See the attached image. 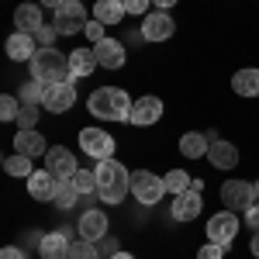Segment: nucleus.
I'll use <instances>...</instances> for the list:
<instances>
[{
  "instance_id": "1",
  "label": "nucleus",
  "mask_w": 259,
  "mask_h": 259,
  "mask_svg": "<svg viewBox=\"0 0 259 259\" xmlns=\"http://www.w3.org/2000/svg\"><path fill=\"white\" fill-rule=\"evenodd\" d=\"M97 197L104 204H121L132 190V173L118 159H100L97 162Z\"/></svg>"
},
{
  "instance_id": "2",
  "label": "nucleus",
  "mask_w": 259,
  "mask_h": 259,
  "mask_svg": "<svg viewBox=\"0 0 259 259\" xmlns=\"http://www.w3.org/2000/svg\"><path fill=\"white\" fill-rule=\"evenodd\" d=\"M132 104L135 100L128 97L121 87H100L90 94V114L94 118H104V121H128L132 118Z\"/></svg>"
},
{
  "instance_id": "3",
  "label": "nucleus",
  "mask_w": 259,
  "mask_h": 259,
  "mask_svg": "<svg viewBox=\"0 0 259 259\" xmlns=\"http://www.w3.org/2000/svg\"><path fill=\"white\" fill-rule=\"evenodd\" d=\"M28 66H31V80H41V83L69 80V56H62L59 49H38V56Z\"/></svg>"
},
{
  "instance_id": "4",
  "label": "nucleus",
  "mask_w": 259,
  "mask_h": 259,
  "mask_svg": "<svg viewBox=\"0 0 259 259\" xmlns=\"http://www.w3.org/2000/svg\"><path fill=\"white\" fill-rule=\"evenodd\" d=\"M162 194H166V183H162L156 173H149V169H135V173H132V197L139 200L142 207L159 204Z\"/></svg>"
},
{
  "instance_id": "5",
  "label": "nucleus",
  "mask_w": 259,
  "mask_h": 259,
  "mask_svg": "<svg viewBox=\"0 0 259 259\" xmlns=\"http://www.w3.org/2000/svg\"><path fill=\"white\" fill-rule=\"evenodd\" d=\"M52 24L59 28V35H80V31H87L90 18H87L83 0H66L59 11H56V21Z\"/></svg>"
},
{
  "instance_id": "6",
  "label": "nucleus",
  "mask_w": 259,
  "mask_h": 259,
  "mask_svg": "<svg viewBox=\"0 0 259 259\" xmlns=\"http://www.w3.org/2000/svg\"><path fill=\"white\" fill-rule=\"evenodd\" d=\"M73 104H76V87H73V80L45 83V97H41V107H45L49 114H66Z\"/></svg>"
},
{
  "instance_id": "7",
  "label": "nucleus",
  "mask_w": 259,
  "mask_h": 259,
  "mask_svg": "<svg viewBox=\"0 0 259 259\" xmlns=\"http://www.w3.org/2000/svg\"><path fill=\"white\" fill-rule=\"evenodd\" d=\"M221 204H225V211H249V207L256 204L252 183H245V180H228V183H221Z\"/></svg>"
},
{
  "instance_id": "8",
  "label": "nucleus",
  "mask_w": 259,
  "mask_h": 259,
  "mask_svg": "<svg viewBox=\"0 0 259 259\" xmlns=\"http://www.w3.org/2000/svg\"><path fill=\"white\" fill-rule=\"evenodd\" d=\"M173 31H177V21L169 18V11H149L145 21H142V38L145 41H166L173 38Z\"/></svg>"
},
{
  "instance_id": "9",
  "label": "nucleus",
  "mask_w": 259,
  "mask_h": 259,
  "mask_svg": "<svg viewBox=\"0 0 259 259\" xmlns=\"http://www.w3.org/2000/svg\"><path fill=\"white\" fill-rule=\"evenodd\" d=\"M239 235V214L235 211H221V214H211L207 218V239L218 242V245H232V239Z\"/></svg>"
},
{
  "instance_id": "10",
  "label": "nucleus",
  "mask_w": 259,
  "mask_h": 259,
  "mask_svg": "<svg viewBox=\"0 0 259 259\" xmlns=\"http://www.w3.org/2000/svg\"><path fill=\"white\" fill-rule=\"evenodd\" d=\"M80 149L97 162L111 159V156H114V139H111L107 132H100V128H83L80 132Z\"/></svg>"
},
{
  "instance_id": "11",
  "label": "nucleus",
  "mask_w": 259,
  "mask_h": 259,
  "mask_svg": "<svg viewBox=\"0 0 259 259\" xmlns=\"http://www.w3.org/2000/svg\"><path fill=\"white\" fill-rule=\"evenodd\" d=\"M45 169L56 180H73L80 166H76V156H73L66 145H52V149L45 152Z\"/></svg>"
},
{
  "instance_id": "12",
  "label": "nucleus",
  "mask_w": 259,
  "mask_h": 259,
  "mask_svg": "<svg viewBox=\"0 0 259 259\" xmlns=\"http://www.w3.org/2000/svg\"><path fill=\"white\" fill-rule=\"evenodd\" d=\"M59 187H62V180H56L49 169H35L28 177V194H31V200H41V204H56Z\"/></svg>"
},
{
  "instance_id": "13",
  "label": "nucleus",
  "mask_w": 259,
  "mask_h": 259,
  "mask_svg": "<svg viewBox=\"0 0 259 259\" xmlns=\"http://www.w3.org/2000/svg\"><path fill=\"white\" fill-rule=\"evenodd\" d=\"M162 118V100L152 97V94H145V97H139L135 104H132V124H139V128H149V124H156V121Z\"/></svg>"
},
{
  "instance_id": "14",
  "label": "nucleus",
  "mask_w": 259,
  "mask_h": 259,
  "mask_svg": "<svg viewBox=\"0 0 259 259\" xmlns=\"http://www.w3.org/2000/svg\"><path fill=\"white\" fill-rule=\"evenodd\" d=\"M76 232H80V239H87V242H100L104 235H107V214H104V211H97V207L83 211Z\"/></svg>"
},
{
  "instance_id": "15",
  "label": "nucleus",
  "mask_w": 259,
  "mask_h": 259,
  "mask_svg": "<svg viewBox=\"0 0 259 259\" xmlns=\"http://www.w3.org/2000/svg\"><path fill=\"white\" fill-rule=\"evenodd\" d=\"M200 211H204V197H200V190H194V187L173 197V218L177 221H194Z\"/></svg>"
},
{
  "instance_id": "16",
  "label": "nucleus",
  "mask_w": 259,
  "mask_h": 259,
  "mask_svg": "<svg viewBox=\"0 0 259 259\" xmlns=\"http://www.w3.org/2000/svg\"><path fill=\"white\" fill-rule=\"evenodd\" d=\"M35 56H38V41H35V35L14 31V35L7 38V59H14V62H31Z\"/></svg>"
},
{
  "instance_id": "17",
  "label": "nucleus",
  "mask_w": 259,
  "mask_h": 259,
  "mask_svg": "<svg viewBox=\"0 0 259 259\" xmlns=\"http://www.w3.org/2000/svg\"><path fill=\"white\" fill-rule=\"evenodd\" d=\"M97 66L100 62H97V52H94V49H73V52H69V80L76 83V80H83V76H90Z\"/></svg>"
},
{
  "instance_id": "18",
  "label": "nucleus",
  "mask_w": 259,
  "mask_h": 259,
  "mask_svg": "<svg viewBox=\"0 0 259 259\" xmlns=\"http://www.w3.org/2000/svg\"><path fill=\"white\" fill-rule=\"evenodd\" d=\"M69 249H73L69 232H49V235L38 242L41 259H69Z\"/></svg>"
},
{
  "instance_id": "19",
  "label": "nucleus",
  "mask_w": 259,
  "mask_h": 259,
  "mask_svg": "<svg viewBox=\"0 0 259 259\" xmlns=\"http://www.w3.org/2000/svg\"><path fill=\"white\" fill-rule=\"evenodd\" d=\"M94 52H97V62L104 69H121L124 66V41L118 38H104L100 45H94Z\"/></svg>"
},
{
  "instance_id": "20",
  "label": "nucleus",
  "mask_w": 259,
  "mask_h": 259,
  "mask_svg": "<svg viewBox=\"0 0 259 259\" xmlns=\"http://www.w3.org/2000/svg\"><path fill=\"white\" fill-rule=\"evenodd\" d=\"M14 24H18V31L24 35H35L41 24V4H18V11H14Z\"/></svg>"
},
{
  "instance_id": "21",
  "label": "nucleus",
  "mask_w": 259,
  "mask_h": 259,
  "mask_svg": "<svg viewBox=\"0 0 259 259\" xmlns=\"http://www.w3.org/2000/svg\"><path fill=\"white\" fill-rule=\"evenodd\" d=\"M14 149H18L21 156H31V159H38V156H45V152H49L45 139H41L35 128H28V132H18V135H14Z\"/></svg>"
},
{
  "instance_id": "22",
  "label": "nucleus",
  "mask_w": 259,
  "mask_h": 259,
  "mask_svg": "<svg viewBox=\"0 0 259 259\" xmlns=\"http://www.w3.org/2000/svg\"><path fill=\"white\" fill-rule=\"evenodd\" d=\"M207 159L214 162L218 169H232V166L239 162V149H235L232 142H221V139H214V142H211V149H207Z\"/></svg>"
},
{
  "instance_id": "23",
  "label": "nucleus",
  "mask_w": 259,
  "mask_h": 259,
  "mask_svg": "<svg viewBox=\"0 0 259 259\" xmlns=\"http://www.w3.org/2000/svg\"><path fill=\"white\" fill-rule=\"evenodd\" d=\"M207 149H211V135L187 132V135L180 139V152H183V159H200V156H207Z\"/></svg>"
},
{
  "instance_id": "24",
  "label": "nucleus",
  "mask_w": 259,
  "mask_h": 259,
  "mask_svg": "<svg viewBox=\"0 0 259 259\" xmlns=\"http://www.w3.org/2000/svg\"><path fill=\"white\" fill-rule=\"evenodd\" d=\"M232 90L239 97H259V69H239L232 76Z\"/></svg>"
},
{
  "instance_id": "25",
  "label": "nucleus",
  "mask_w": 259,
  "mask_h": 259,
  "mask_svg": "<svg viewBox=\"0 0 259 259\" xmlns=\"http://www.w3.org/2000/svg\"><path fill=\"white\" fill-rule=\"evenodd\" d=\"M124 0H97V7H94V18L104 21V24H118L124 21Z\"/></svg>"
},
{
  "instance_id": "26",
  "label": "nucleus",
  "mask_w": 259,
  "mask_h": 259,
  "mask_svg": "<svg viewBox=\"0 0 259 259\" xmlns=\"http://www.w3.org/2000/svg\"><path fill=\"white\" fill-rule=\"evenodd\" d=\"M4 173H7V177H31V173H35V169H31V156H21V152H14V156H7V159H4Z\"/></svg>"
},
{
  "instance_id": "27",
  "label": "nucleus",
  "mask_w": 259,
  "mask_h": 259,
  "mask_svg": "<svg viewBox=\"0 0 259 259\" xmlns=\"http://www.w3.org/2000/svg\"><path fill=\"white\" fill-rule=\"evenodd\" d=\"M162 183H166V194H173V197H177V194H183V190H190V183H194V180H187L183 169H169V173L162 177Z\"/></svg>"
},
{
  "instance_id": "28",
  "label": "nucleus",
  "mask_w": 259,
  "mask_h": 259,
  "mask_svg": "<svg viewBox=\"0 0 259 259\" xmlns=\"http://www.w3.org/2000/svg\"><path fill=\"white\" fill-rule=\"evenodd\" d=\"M73 187H76V194L87 197V194H97V173H90V169H76V177L69 180Z\"/></svg>"
},
{
  "instance_id": "29",
  "label": "nucleus",
  "mask_w": 259,
  "mask_h": 259,
  "mask_svg": "<svg viewBox=\"0 0 259 259\" xmlns=\"http://www.w3.org/2000/svg\"><path fill=\"white\" fill-rule=\"evenodd\" d=\"M38 114H41V104H21V114H18V132H28V128H35Z\"/></svg>"
},
{
  "instance_id": "30",
  "label": "nucleus",
  "mask_w": 259,
  "mask_h": 259,
  "mask_svg": "<svg viewBox=\"0 0 259 259\" xmlns=\"http://www.w3.org/2000/svg\"><path fill=\"white\" fill-rule=\"evenodd\" d=\"M18 114H21V97L4 94L0 97V121H18Z\"/></svg>"
},
{
  "instance_id": "31",
  "label": "nucleus",
  "mask_w": 259,
  "mask_h": 259,
  "mask_svg": "<svg viewBox=\"0 0 259 259\" xmlns=\"http://www.w3.org/2000/svg\"><path fill=\"white\" fill-rule=\"evenodd\" d=\"M41 97H45V83L41 80H28L21 87V104H41Z\"/></svg>"
},
{
  "instance_id": "32",
  "label": "nucleus",
  "mask_w": 259,
  "mask_h": 259,
  "mask_svg": "<svg viewBox=\"0 0 259 259\" xmlns=\"http://www.w3.org/2000/svg\"><path fill=\"white\" fill-rule=\"evenodd\" d=\"M69 259H100V249H97V242H73V249H69Z\"/></svg>"
},
{
  "instance_id": "33",
  "label": "nucleus",
  "mask_w": 259,
  "mask_h": 259,
  "mask_svg": "<svg viewBox=\"0 0 259 259\" xmlns=\"http://www.w3.org/2000/svg\"><path fill=\"white\" fill-rule=\"evenodd\" d=\"M56 38H59V28H56V24H49V21H45L38 31H35V41H38V49H52V45H56Z\"/></svg>"
},
{
  "instance_id": "34",
  "label": "nucleus",
  "mask_w": 259,
  "mask_h": 259,
  "mask_svg": "<svg viewBox=\"0 0 259 259\" xmlns=\"http://www.w3.org/2000/svg\"><path fill=\"white\" fill-rule=\"evenodd\" d=\"M76 197H80V194H76V187H73L69 180H62V187H59V197H56V204H59V207H73V204H76Z\"/></svg>"
},
{
  "instance_id": "35",
  "label": "nucleus",
  "mask_w": 259,
  "mask_h": 259,
  "mask_svg": "<svg viewBox=\"0 0 259 259\" xmlns=\"http://www.w3.org/2000/svg\"><path fill=\"white\" fill-rule=\"evenodd\" d=\"M83 35H87V41H90V49H94V45H100V41L107 38V35H104V21H90Z\"/></svg>"
},
{
  "instance_id": "36",
  "label": "nucleus",
  "mask_w": 259,
  "mask_h": 259,
  "mask_svg": "<svg viewBox=\"0 0 259 259\" xmlns=\"http://www.w3.org/2000/svg\"><path fill=\"white\" fill-rule=\"evenodd\" d=\"M197 259H225V245H218V242H207V245H200Z\"/></svg>"
},
{
  "instance_id": "37",
  "label": "nucleus",
  "mask_w": 259,
  "mask_h": 259,
  "mask_svg": "<svg viewBox=\"0 0 259 259\" xmlns=\"http://www.w3.org/2000/svg\"><path fill=\"white\" fill-rule=\"evenodd\" d=\"M149 7H152V0H124V11H128V14H142V18H145Z\"/></svg>"
},
{
  "instance_id": "38",
  "label": "nucleus",
  "mask_w": 259,
  "mask_h": 259,
  "mask_svg": "<svg viewBox=\"0 0 259 259\" xmlns=\"http://www.w3.org/2000/svg\"><path fill=\"white\" fill-rule=\"evenodd\" d=\"M242 214H245V225H249L252 232H259V200L249 207V211H242Z\"/></svg>"
},
{
  "instance_id": "39",
  "label": "nucleus",
  "mask_w": 259,
  "mask_h": 259,
  "mask_svg": "<svg viewBox=\"0 0 259 259\" xmlns=\"http://www.w3.org/2000/svg\"><path fill=\"white\" fill-rule=\"evenodd\" d=\"M97 249H104L107 256H114V252H121V249H118V242H114V239H107V235L100 239V245H97Z\"/></svg>"
},
{
  "instance_id": "40",
  "label": "nucleus",
  "mask_w": 259,
  "mask_h": 259,
  "mask_svg": "<svg viewBox=\"0 0 259 259\" xmlns=\"http://www.w3.org/2000/svg\"><path fill=\"white\" fill-rule=\"evenodd\" d=\"M0 259H24V249H18V245H7V249L0 252Z\"/></svg>"
},
{
  "instance_id": "41",
  "label": "nucleus",
  "mask_w": 259,
  "mask_h": 259,
  "mask_svg": "<svg viewBox=\"0 0 259 259\" xmlns=\"http://www.w3.org/2000/svg\"><path fill=\"white\" fill-rule=\"evenodd\" d=\"M38 4H41V7H49V11H59L66 0H38Z\"/></svg>"
},
{
  "instance_id": "42",
  "label": "nucleus",
  "mask_w": 259,
  "mask_h": 259,
  "mask_svg": "<svg viewBox=\"0 0 259 259\" xmlns=\"http://www.w3.org/2000/svg\"><path fill=\"white\" fill-rule=\"evenodd\" d=\"M152 4H156V7H159V11H169V7H173V4H177V0H152Z\"/></svg>"
},
{
  "instance_id": "43",
  "label": "nucleus",
  "mask_w": 259,
  "mask_h": 259,
  "mask_svg": "<svg viewBox=\"0 0 259 259\" xmlns=\"http://www.w3.org/2000/svg\"><path fill=\"white\" fill-rule=\"evenodd\" d=\"M249 249L256 252V259H259V232H252V242H249Z\"/></svg>"
},
{
  "instance_id": "44",
  "label": "nucleus",
  "mask_w": 259,
  "mask_h": 259,
  "mask_svg": "<svg viewBox=\"0 0 259 259\" xmlns=\"http://www.w3.org/2000/svg\"><path fill=\"white\" fill-rule=\"evenodd\" d=\"M107 259H135L132 252H114V256H107Z\"/></svg>"
},
{
  "instance_id": "45",
  "label": "nucleus",
  "mask_w": 259,
  "mask_h": 259,
  "mask_svg": "<svg viewBox=\"0 0 259 259\" xmlns=\"http://www.w3.org/2000/svg\"><path fill=\"white\" fill-rule=\"evenodd\" d=\"M252 194H256V200H259V180H256V183H252Z\"/></svg>"
}]
</instances>
